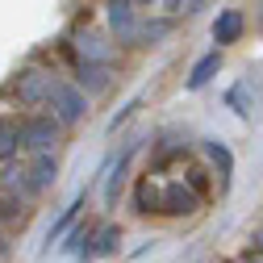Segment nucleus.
<instances>
[{"label": "nucleus", "instance_id": "1", "mask_svg": "<svg viewBox=\"0 0 263 263\" xmlns=\"http://www.w3.org/2000/svg\"><path fill=\"white\" fill-rule=\"evenodd\" d=\"M113 242H117V234H113V230H105V234L96 238V247H92V255H109V251H113Z\"/></svg>", "mask_w": 263, "mask_h": 263}, {"label": "nucleus", "instance_id": "2", "mask_svg": "<svg viewBox=\"0 0 263 263\" xmlns=\"http://www.w3.org/2000/svg\"><path fill=\"white\" fill-rule=\"evenodd\" d=\"M251 263H263V259H251Z\"/></svg>", "mask_w": 263, "mask_h": 263}]
</instances>
